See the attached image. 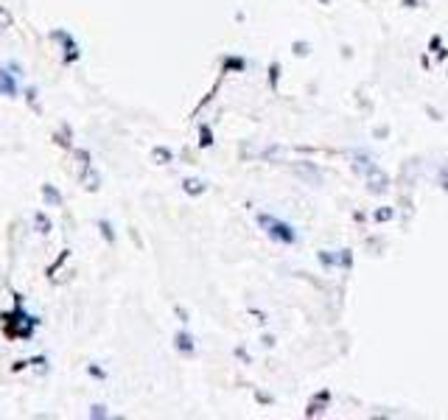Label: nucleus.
I'll list each match as a JSON object with an SVG mask.
<instances>
[{
  "label": "nucleus",
  "instance_id": "f257e3e1",
  "mask_svg": "<svg viewBox=\"0 0 448 420\" xmlns=\"http://www.w3.org/2000/svg\"><path fill=\"white\" fill-rule=\"evenodd\" d=\"M258 224L266 230V235L272 241H280V244H294L297 241V230L291 224L280 222V219L269 216V213H258Z\"/></svg>",
  "mask_w": 448,
  "mask_h": 420
},
{
  "label": "nucleus",
  "instance_id": "f03ea898",
  "mask_svg": "<svg viewBox=\"0 0 448 420\" xmlns=\"http://www.w3.org/2000/svg\"><path fill=\"white\" fill-rule=\"evenodd\" d=\"M294 174L303 177L308 185H322V174H320V168H317L314 162H297V165H294Z\"/></svg>",
  "mask_w": 448,
  "mask_h": 420
},
{
  "label": "nucleus",
  "instance_id": "7ed1b4c3",
  "mask_svg": "<svg viewBox=\"0 0 448 420\" xmlns=\"http://www.w3.org/2000/svg\"><path fill=\"white\" fill-rule=\"evenodd\" d=\"M364 180H367V191L370 193H387V188H389V180L387 177H384V171L381 168H376V171H370L367 177H364Z\"/></svg>",
  "mask_w": 448,
  "mask_h": 420
},
{
  "label": "nucleus",
  "instance_id": "20e7f679",
  "mask_svg": "<svg viewBox=\"0 0 448 420\" xmlns=\"http://www.w3.org/2000/svg\"><path fill=\"white\" fill-rule=\"evenodd\" d=\"M333 266L350 269V266H353V255H350V249H336V252H333Z\"/></svg>",
  "mask_w": 448,
  "mask_h": 420
},
{
  "label": "nucleus",
  "instance_id": "39448f33",
  "mask_svg": "<svg viewBox=\"0 0 448 420\" xmlns=\"http://www.w3.org/2000/svg\"><path fill=\"white\" fill-rule=\"evenodd\" d=\"M176 350H182V353H194V336L185 333V330H180V333H176Z\"/></svg>",
  "mask_w": 448,
  "mask_h": 420
},
{
  "label": "nucleus",
  "instance_id": "423d86ee",
  "mask_svg": "<svg viewBox=\"0 0 448 420\" xmlns=\"http://www.w3.org/2000/svg\"><path fill=\"white\" fill-rule=\"evenodd\" d=\"M207 191V182L202 180H185V193H191V196H199V193Z\"/></svg>",
  "mask_w": 448,
  "mask_h": 420
},
{
  "label": "nucleus",
  "instance_id": "0eeeda50",
  "mask_svg": "<svg viewBox=\"0 0 448 420\" xmlns=\"http://www.w3.org/2000/svg\"><path fill=\"white\" fill-rule=\"evenodd\" d=\"M291 51H294L297 56H308V54H311V45H308V42H294V45H291Z\"/></svg>",
  "mask_w": 448,
  "mask_h": 420
},
{
  "label": "nucleus",
  "instance_id": "6e6552de",
  "mask_svg": "<svg viewBox=\"0 0 448 420\" xmlns=\"http://www.w3.org/2000/svg\"><path fill=\"white\" fill-rule=\"evenodd\" d=\"M278 81H280V65L275 62V65L269 67V84H272V87H278Z\"/></svg>",
  "mask_w": 448,
  "mask_h": 420
},
{
  "label": "nucleus",
  "instance_id": "1a4fd4ad",
  "mask_svg": "<svg viewBox=\"0 0 448 420\" xmlns=\"http://www.w3.org/2000/svg\"><path fill=\"white\" fill-rule=\"evenodd\" d=\"M392 216H395V210H392V207H381V210L376 213V219H378V222H389Z\"/></svg>",
  "mask_w": 448,
  "mask_h": 420
},
{
  "label": "nucleus",
  "instance_id": "9d476101",
  "mask_svg": "<svg viewBox=\"0 0 448 420\" xmlns=\"http://www.w3.org/2000/svg\"><path fill=\"white\" fill-rule=\"evenodd\" d=\"M154 160H160V162H171V151H168V149H154Z\"/></svg>",
  "mask_w": 448,
  "mask_h": 420
},
{
  "label": "nucleus",
  "instance_id": "9b49d317",
  "mask_svg": "<svg viewBox=\"0 0 448 420\" xmlns=\"http://www.w3.org/2000/svg\"><path fill=\"white\" fill-rule=\"evenodd\" d=\"M202 146H210L213 143V135H210V129H207V126H202V140H199Z\"/></svg>",
  "mask_w": 448,
  "mask_h": 420
},
{
  "label": "nucleus",
  "instance_id": "f8f14e48",
  "mask_svg": "<svg viewBox=\"0 0 448 420\" xmlns=\"http://www.w3.org/2000/svg\"><path fill=\"white\" fill-rule=\"evenodd\" d=\"M404 6H406V9H420L423 3H420V0H404Z\"/></svg>",
  "mask_w": 448,
  "mask_h": 420
},
{
  "label": "nucleus",
  "instance_id": "ddd939ff",
  "mask_svg": "<svg viewBox=\"0 0 448 420\" xmlns=\"http://www.w3.org/2000/svg\"><path fill=\"white\" fill-rule=\"evenodd\" d=\"M260 342H263V348H275V336H263V339H260Z\"/></svg>",
  "mask_w": 448,
  "mask_h": 420
},
{
  "label": "nucleus",
  "instance_id": "4468645a",
  "mask_svg": "<svg viewBox=\"0 0 448 420\" xmlns=\"http://www.w3.org/2000/svg\"><path fill=\"white\" fill-rule=\"evenodd\" d=\"M252 314H255V319H258V322H260V325L266 322V314H263V311H252Z\"/></svg>",
  "mask_w": 448,
  "mask_h": 420
},
{
  "label": "nucleus",
  "instance_id": "2eb2a0df",
  "mask_svg": "<svg viewBox=\"0 0 448 420\" xmlns=\"http://www.w3.org/2000/svg\"><path fill=\"white\" fill-rule=\"evenodd\" d=\"M236 356H238V359H244V361H249V356H247V350H244V348H238Z\"/></svg>",
  "mask_w": 448,
  "mask_h": 420
},
{
  "label": "nucleus",
  "instance_id": "dca6fc26",
  "mask_svg": "<svg viewBox=\"0 0 448 420\" xmlns=\"http://www.w3.org/2000/svg\"><path fill=\"white\" fill-rule=\"evenodd\" d=\"M384 135H389V129H384V126H378V129H376V138H384Z\"/></svg>",
  "mask_w": 448,
  "mask_h": 420
},
{
  "label": "nucleus",
  "instance_id": "f3484780",
  "mask_svg": "<svg viewBox=\"0 0 448 420\" xmlns=\"http://www.w3.org/2000/svg\"><path fill=\"white\" fill-rule=\"evenodd\" d=\"M322 3H325V6H328V3H331V0H322Z\"/></svg>",
  "mask_w": 448,
  "mask_h": 420
}]
</instances>
